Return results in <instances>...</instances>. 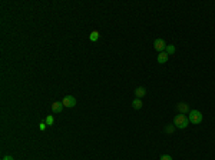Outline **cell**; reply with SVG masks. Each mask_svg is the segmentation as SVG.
Listing matches in <instances>:
<instances>
[{
  "label": "cell",
  "mask_w": 215,
  "mask_h": 160,
  "mask_svg": "<svg viewBox=\"0 0 215 160\" xmlns=\"http://www.w3.org/2000/svg\"><path fill=\"white\" fill-rule=\"evenodd\" d=\"M174 124L176 127H179V129H187L189 124V120L185 114H178V116H175Z\"/></svg>",
  "instance_id": "cell-1"
},
{
  "label": "cell",
  "mask_w": 215,
  "mask_h": 160,
  "mask_svg": "<svg viewBox=\"0 0 215 160\" xmlns=\"http://www.w3.org/2000/svg\"><path fill=\"white\" fill-rule=\"evenodd\" d=\"M189 123L192 124H201L202 123V113L199 110H189Z\"/></svg>",
  "instance_id": "cell-2"
},
{
  "label": "cell",
  "mask_w": 215,
  "mask_h": 160,
  "mask_svg": "<svg viewBox=\"0 0 215 160\" xmlns=\"http://www.w3.org/2000/svg\"><path fill=\"white\" fill-rule=\"evenodd\" d=\"M165 47H166V43H165V40L163 39H156L153 41V49L156 50V52H163L165 50Z\"/></svg>",
  "instance_id": "cell-3"
},
{
  "label": "cell",
  "mask_w": 215,
  "mask_h": 160,
  "mask_svg": "<svg viewBox=\"0 0 215 160\" xmlns=\"http://www.w3.org/2000/svg\"><path fill=\"white\" fill-rule=\"evenodd\" d=\"M62 103H63V106H66V107L70 109V107L76 106V103H78V102H76V99H75L73 96H66V97L62 100Z\"/></svg>",
  "instance_id": "cell-4"
},
{
  "label": "cell",
  "mask_w": 215,
  "mask_h": 160,
  "mask_svg": "<svg viewBox=\"0 0 215 160\" xmlns=\"http://www.w3.org/2000/svg\"><path fill=\"white\" fill-rule=\"evenodd\" d=\"M176 109H178V112H179L181 114L189 113V107L187 103H178V105H176Z\"/></svg>",
  "instance_id": "cell-5"
},
{
  "label": "cell",
  "mask_w": 215,
  "mask_h": 160,
  "mask_svg": "<svg viewBox=\"0 0 215 160\" xmlns=\"http://www.w3.org/2000/svg\"><path fill=\"white\" fill-rule=\"evenodd\" d=\"M168 59H169V56H168L166 52H161V53L158 54V63H159V65L166 63V62H168Z\"/></svg>",
  "instance_id": "cell-6"
},
{
  "label": "cell",
  "mask_w": 215,
  "mask_h": 160,
  "mask_svg": "<svg viewBox=\"0 0 215 160\" xmlns=\"http://www.w3.org/2000/svg\"><path fill=\"white\" fill-rule=\"evenodd\" d=\"M62 110H63V103L62 102H54L52 105V112L53 113H60Z\"/></svg>",
  "instance_id": "cell-7"
},
{
  "label": "cell",
  "mask_w": 215,
  "mask_h": 160,
  "mask_svg": "<svg viewBox=\"0 0 215 160\" xmlns=\"http://www.w3.org/2000/svg\"><path fill=\"white\" fill-rule=\"evenodd\" d=\"M145 94H146V89H145V87H138V89H135V96H136L138 99L144 97Z\"/></svg>",
  "instance_id": "cell-8"
},
{
  "label": "cell",
  "mask_w": 215,
  "mask_h": 160,
  "mask_svg": "<svg viewBox=\"0 0 215 160\" xmlns=\"http://www.w3.org/2000/svg\"><path fill=\"white\" fill-rule=\"evenodd\" d=\"M142 106H144V103H142V100L141 99H135L134 102H132V107H134L135 110H139V109H142Z\"/></svg>",
  "instance_id": "cell-9"
},
{
  "label": "cell",
  "mask_w": 215,
  "mask_h": 160,
  "mask_svg": "<svg viewBox=\"0 0 215 160\" xmlns=\"http://www.w3.org/2000/svg\"><path fill=\"white\" fill-rule=\"evenodd\" d=\"M99 36H100L99 32H98V30H93V32L89 34V40H91V41H98V40H99Z\"/></svg>",
  "instance_id": "cell-10"
},
{
  "label": "cell",
  "mask_w": 215,
  "mask_h": 160,
  "mask_svg": "<svg viewBox=\"0 0 215 160\" xmlns=\"http://www.w3.org/2000/svg\"><path fill=\"white\" fill-rule=\"evenodd\" d=\"M165 52L168 53V56L174 54L175 53V46H174V44H166V47H165Z\"/></svg>",
  "instance_id": "cell-11"
},
{
  "label": "cell",
  "mask_w": 215,
  "mask_h": 160,
  "mask_svg": "<svg viewBox=\"0 0 215 160\" xmlns=\"http://www.w3.org/2000/svg\"><path fill=\"white\" fill-rule=\"evenodd\" d=\"M45 121H46V124H47V126H52V124H53V123H54V119H53V116H47V117H46V120H45Z\"/></svg>",
  "instance_id": "cell-12"
},
{
  "label": "cell",
  "mask_w": 215,
  "mask_h": 160,
  "mask_svg": "<svg viewBox=\"0 0 215 160\" xmlns=\"http://www.w3.org/2000/svg\"><path fill=\"white\" fill-rule=\"evenodd\" d=\"M46 126H47V124H46V121H40V123H39V129H40L42 132H45V130H46Z\"/></svg>",
  "instance_id": "cell-13"
},
{
  "label": "cell",
  "mask_w": 215,
  "mask_h": 160,
  "mask_svg": "<svg viewBox=\"0 0 215 160\" xmlns=\"http://www.w3.org/2000/svg\"><path fill=\"white\" fill-rule=\"evenodd\" d=\"M174 129H175L174 126H171V124H169V126H166V129H165V132H166V133H169V134H171V133H172V132H174Z\"/></svg>",
  "instance_id": "cell-14"
},
{
  "label": "cell",
  "mask_w": 215,
  "mask_h": 160,
  "mask_svg": "<svg viewBox=\"0 0 215 160\" xmlns=\"http://www.w3.org/2000/svg\"><path fill=\"white\" fill-rule=\"evenodd\" d=\"M161 160H172V157L169 154H163V156H161Z\"/></svg>",
  "instance_id": "cell-15"
},
{
  "label": "cell",
  "mask_w": 215,
  "mask_h": 160,
  "mask_svg": "<svg viewBox=\"0 0 215 160\" xmlns=\"http://www.w3.org/2000/svg\"><path fill=\"white\" fill-rule=\"evenodd\" d=\"M3 160H14V159L12 157V156H4V157H3Z\"/></svg>",
  "instance_id": "cell-16"
}]
</instances>
